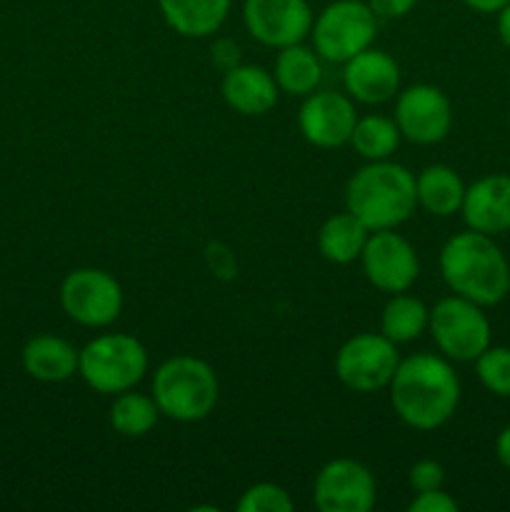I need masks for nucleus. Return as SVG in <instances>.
<instances>
[{
  "label": "nucleus",
  "mask_w": 510,
  "mask_h": 512,
  "mask_svg": "<svg viewBox=\"0 0 510 512\" xmlns=\"http://www.w3.org/2000/svg\"><path fill=\"white\" fill-rule=\"evenodd\" d=\"M395 415L413 430H438L460 405V380L448 358L415 353L400 360L388 385Z\"/></svg>",
  "instance_id": "f257e3e1"
},
{
  "label": "nucleus",
  "mask_w": 510,
  "mask_h": 512,
  "mask_svg": "<svg viewBox=\"0 0 510 512\" xmlns=\"http://www.w3.org/2000/svg\"><path fill=\"white\" fill-rule=\"evenodd\" d=\"M440 275L455 295L483 308L503 303L510 293V263L490 235L463 230L440 250Z\"/></svg>",
  "instance_id": "f03ea898"
},
{
  "label": "nucleus",
  "mask_w": 510,
  "mask_h": 512,
  "mask_svg": "<svg viewBox=\"0 0 510 512\" xmlns=\"http://www.w3.org/2000/svg\"><path fill=\"white\" fill-rule=\"evenodd\" d=\"M418 208L415 175L393 160H368L345 185V210L370 233L395 230Z\"/></svg>",
  "instance_id": "7ed1b4c3"
},
{
  "label": "nucleus",
  "mask_w": 510,
  "mask_h": 512,
  "mask_svg": "<svg viewBox=\"0 0 510 512\" xmlns=\"http://www.w3.org/2000/svg\"><path fill=\"white\" fill-rule=\"evenodd\" d=\"M218 375L193 355L168 358L153 375V400L160 415L175 423H198L218 405Z\"/></svg>",
  "instance_id": "20e7f679"
},
{
  "label": "nucleus",
  "mask_w": 510,
  "mask_h": 512,
  "mask_svg": "<svg viewBox=\"0 0 510 512\" xmlns=\"http://www.w3.org/2000/svg\"><path fill=\"white\" fill-rule=\"evenodd\" d=\"M148 373V350L135 335L105 333L80 350L78 375L100 395L133 390Z\"/></svg>",
  "instance_id": "39448f33"
},
{
  "label": "nucleus",
  "mask_w": 510,
  "mask_h": 512,
  "mask_svg": "<svg viewBox=\"0 0 510 512\" xmlns=\"http://www.w3.org/2000/svg\"><path fill=\"white\" fill-rule=\"evenodd\" d=\"M378 35V15L365 0H333L313 20L315 53L330 63H348L368 50Z\"/></svg>",
  "instance_id": "423d86ee"
},
{
  "label": "nucleus",
  "mask_w": 510,
  "mask_h": 512,
  "mask_svg": "<svg viewBox=\"0 0 510 512\" xmlns=\"http://www.w3.org/2000/svg\"><path fill=\"white\" fill-rule=\"evenodd\" d=\"M428 330L443 358L455 363H475L490 345V320L483 305L455 293L430 308Z\"/></svg>",
  "instance_id": "0eeeda50"
},
{
  "label": "nucleus",
  "mask_w": 510,
  "mask_h": 512,
  "mask_svg": "<svg viewBox=\"0 0 510 512\" xmlns=\"http://www.w3.org/2000/svg\"><path fill=\"white\" fill-rule=\"evenodd\" d=\"M123 288L100 268H78L60 285V305L73 323L83 328H108L123 313Z\"/></svg>",
  "instance_id": "6e6552de"
},
{
  "label": "nucleus",
  "mask_w": 510,
  "mask_h": 512,
  "mask_svg": "<svg viewBox=\"0 0 510 512\" xmlns=\"http://www.w3.org/2000/svg\"><path fill=\"white\" fill-rule=\"evenodd\" d=\"M398 345L383 333H358L335 353V375L353 393H375L388 388L398 370Z\"/></svg>",
  "instance_id": "1a4fd4ad"
},
{
  "label": "nucleus",
  "mask_w": 510,
  "mask_h": 512,
  "mask_svg": "<svg viewBox=\"0 0 510 512\" xmlns=\"http://www.w3.org/2000/svg\"><path fill=\"white\" fill-rule=\"evenodd\" d=\"M393 120L400 135L410 143L435 145L443 143L453 128V105L435 85H410L398 93Z\"/></svg>",
  "instance_id": "9d476101"
},
{
  "label": "nucleus",
  "mask_w": 510,
  "mask_h": 512,
  "mask_svg": "<svg viewBox=\"0 0 510 512\" xmlns=\"http://www.w3.org/2000/svg\"><path fill=\"white\" fill-rule=\"evenodd\" d=\"M363 273L380 293H405L420 275V260L408 238L395 230H375L365 243Z\"/></svg>",
  "instance_id": "9b49d317"
},
{
  "label": "nucleus",
  "mask_w": 510,
  "mask_h": 512,
  "mask_svg": "<svg viewBox=\"0 0 510 512\" xmlns=\"http://www.w3.org/2000/svg\"><path fill=\"white\" fill-rule=\"evenodd\" d=\"M308 0H245L243 23L265 48H288L303 43L313 28Z\"/></svg>",
  "instance_id": "f8f14e48"
},
{
  "label": "nucleus",
  "mask_w": 510,
  "mask_h": 512,
  "mask_svg": "<svg viewBox=\"0 0 510 512\" xmlns=\"http://www.w3.org/2000/svg\"><path fill=\"white\" fill-rule=\"evenodd\" d=\"M313 503L320 512H370L375 505V478L353 458L330 460L315 475Z\"/></svg>",
  "instance_id": "ddd939ff"
},
{
  "label": "nucleus",
  "mask_w": 510,
  "mask_h": 512,
  "mask_svg": "<svg viewBox=\"0 0 510 512\" xmlns=\"http://www.w3.org/2000/svg\"><path fill=\"white\" fill-rule=\"evenodd\" d=\"M355 120H358L355 100L348 93H335V90H315V93L305 95L298 110V125L303 138L323 150L350 143Z\"/></svg>",
  "instance_id": "4468645a"
},
{
  "label": "nucleus",
  "mask_w": 510,
  "mask_h": 512,
  "mask_svg": "<svg viewBox=\"0 0 510 512\" xmlns=\"http://www.w3.org/2000/svg\"><path fill=\"white\" fill-rule=\"evenodd\" d=\"M345 93L363 105H383L400 93V65L393 55L370 45L343 63Z\"/></svg>",
  "instance_id": "2eb2a0df"
},
{
  "label": "nucleus",
  "mask_w": 510,
  "mask_h": 512,
  "mask_svg": "<svg viewBox=\"0 0 510 512\" xmlns=\"http://www.w3.org/2000/svg\"><path fill=\"white\" fill-rule=\"evenodd\" d=\"M465 225L475 233L495 238L510 230V175L493 173L478 178L465 188L463 198Z\"/></svg>",
  "instance_id": "dca6fc26"
},
{
  "label": "nucleus",
  "mask_w": 510,
  "mask_h": 512,
  "mask_svg": "<svg viewBox=\"0 0 510 512\" xmlns=\"http://www.w3.org/2000/svg\"><path fill=\"white\" fill-rule=\"evenodd\" d=\"M223 100L240 115H265L278 103L280 88L273 73L260 65L238 63L225 70L220 83Z\"/></svg>",
  "instance_id": "f3484780"
},
{
  "label": "nucleus",
  "mask_w": 510,
  "mask_h": 512,
  "mask_svg": "<svg viewBox=\"0 0 510 512\" xmlns=\"http://www.w3.org/2000/svg\"><path fill=\"white\" fill-rule=\"evenodd\" d=\"M23 368L38 383H65L78 375L80 350L60 335H35L23 348Z\"/></svg>",
  "instance_id": "a211bd4d"
},
{
  "label": "nucleus",
  "mask_w": 510,
  "mask_h": 512,
  "mask_svg": "<svg viewBox=\"0 0 510 512\" xmlns=\"http://www.w3.org/2000/svg\"><path fill=\"white\" fill-rule=\"evenodd\" d=\"M233 0H158L163 20L183 38H210L223 28Z\"/></svg>",
  "instance_id": "6ab92c4d"
},
{
  "label": "nucleus",
  "mask_w": 510,
  "mask_h": 512,
  "mask_svg": "<svg viewBox=\"0 0 510 512\" xmlns=\"http://www.w3.org/2000/svg\"><path fill=\"white\" fill-rule=\"evenodd\" d=\"M465 188L468 185L463 183V178L450 165H428L415 178L418 205L428 210L430 215H438V218H450V215L460 213Z\"/></svg>",
  "instance_id": "aec40b11"
},
{
  "label": "nucleus",
  "mask_w": 510,
  "mask_h": 512,
  "mask_svg": "<svg viewBox=\"0 0 510 512\" xmlns=\"http://www.w3.org/2000/svg\"><path fill=\"white\" fill-rule=\"evenodd\" d=\"M273 78L278 83L280 93H288L293 98H305L315 93L323 80V65L315 48H308L303 43L280 48L278 58L273 65Z\"/></svg>",
  "instance_id": "412c9836"
},
{
  "label": "nucleus",
  "mask_w": 510,
  "mask_h": 512,
  "mask_svg": "<svg viewBox=\"0 0 510 512\" xmlns=\"http://www.w3.org/2000/svg\"><path fill=\"white\" fill-rule=\"evenodd\" d=\"M370 238V230L355 218L353 213H335L320 225L318 230V250L325 260L335 265H350L360 260L365 243Z\"/></svg>",
  "instance_id": "4be33fe9"
},
{
  "label": "nucleus",
  "mask_w": 510,
  "mask_h": 512,
  "mask_svg": "<svg viewBox=\"0 0 510 512\" xmlns=\"http://www.w3.org/2000/svg\"><path fill=\"white\" fill-rule=\"evenodd\" d=\"M428 320L430 308H425L423 300L408 295L405 290V293L390 295V300L385 303L383 313H380V333L393 340L395 345L413 343L428 330Z\"/></svg>",
  "instance_id": "5701e85b"
},
{
  "label": "nucleus",
  "mask_w": 510,
  "mask_h": 512,
  "mask_svg": "<svg viewBox=\"0 0 510 512\" xmlns=\"http://www.w3.org/2000/svg\"><path fill=\"white\" fill-rule=\"evenodd\" d=\"M108 418L110 428L123 435V438H143L158 425L160 410L155 405L153 395L125 390V393L115 395Z\"/></svg>",
  "instance_id": "b1692460"
},
{
  "label": "nucleus",
  "mask_w": 510,
  "mask_h": 512,
  "mask_svg": "<svg viewBox=\"0 0 510 512\" xmlns=\"http://www.w3.org/2000/svg\"><path fill=\"white\" fill-rule=\"evenodd\" d=\"M400 130L393 118L385 115H363L355 120V128L350 133V145L355 153L365 160H388L400 145Z\"/></svg>",
  "instance_id": "393cba45"
},
{
  "label": "nucleus",
  "mask_w": 510,
  "mask_h": 512,
  "mask_svg": "<svg viewBox=\"0 0 510 512\" xmlns=\"http://www.w3.org/2000/svg\"><path fill=\"white\" fill-rule=\"evenodd\" d=\"M475 373L485 390L498 398H510V348L488 345L475 358Z\"/></svg>",
  "instance_id": "a878e982"
},
{
  "label": "nucleus",
  "mask_w": 510,
  "mask_h": 512,
  "mask_svg": "<svg viewBox=\"0 0 510 512\" xmlns=\"http://www.w3.org/2000/svg\"><path fill=\"white\" fill-rule=\"evenodd\" d=\"M293 508L295 503L288 490L275 483L250 485L238 500L240 512H290Z\"/></svg>",
  "instance_id": "bb28decb"
},
{
  "label": "nucleus",
  "mask_w": 510,
  "mask_h": 512,
  "mask_svg": "<svg viewBox=\"0 0 510 512\" xmlns=\"http://www.w3.org/2000/svg\"><path fill=\"white\" fill-rule=\"evenodd\" d=\"M445 470L438 460H418L408 473V485L413 493H428V490L443 488Z\"/></svg>",
  "instance_id": "cd10ccee"
},
{
  "label": "nucleus",
  "mask_w": 510,
  "mask_h": 512,
  "mask_svg": "<svg viewBox=\"0 0 510 512\" xmlns=\"http://www.w3.org/2000/svg\"><path fill=\"white\" fill-rule=\"evenodd\" d=\"M458 508V500L445 493L443 488L428 490V493H415V498L408 505L410 512H458Z\"/></svg>",
  "instance_id": "c85d7f7f"
},
{
  "label": "nucleus",
  "mask_w": 510,
  "mask_h": 512,
  "mask_svg": "<svg viewBox=\"0 0 510 512\" xmlns=\"http://www.w3.org/2000/svg\"><path fill=\"white\" fill-rule=\"evenodd\" d=\"M365 3L378 15V20H398L405 18L418 0H365Z\"/></svg>",
  "instance_id": "c756f323"
},
{
  "label": "nucleus",
  "mask_w": 510,
  "mask_h": 512,
  "mask_svg": "<svg viewBox=\"0 0 510 512\" xmlns=\"http://www.w3.org/2000/svg\"><path fill=\"white\" fill-rule=\"evenodd\" d=\"M213 60H215V65H220L225 73V70H230L233 65L240 63L238 45H235L233 40H218V43L213 45Z\"/></svg>",
  "instance_id": "7c9ffc66"
},
{
  "label": "nucleus",
  "mask_w": 510,
  "mask_h": 512,
  "mask_svg": "<svg viewBox=\"0 0 510 512\" xmlns=\"http://www.w3.org/2000/svg\"><path fill=\"white\" fill-rule=\"evenodd\" d=\"M495 458L505 470H510V425L500 430L498 438H495Z\"/></svg>",
  "instance_id": "2f4dec72"
},
{
  "label": "nucleus",
  "mask_w": 510,
  "mask_h": 512,
  "mask_svg": "<svg viewBox=\"0 0 510 512\" xmlns=\"http://www.w3.org/2000/svg\"><path fill=\"white\" fill-rule=\"evenodd\" d=\"M463 3L468 5L470 10H475V13H498V10H503L510 0H463Z\"/></svg>",
  "instance_id": "473e14b6"
},
{
  "label": "nucleus",
  "mask_w": 510,
  "mask_h": 512,
  "mask_svg": "<svg viewBox=\"0 0 510 512\" xmlns=\"http://www.w3.org/2000/svg\"><path fill=\"white\" fill-rule=\"evenodd\" d=\"M498 38L505 48H510V3L503 10H498Z\"/></svg>",
  "instance_id": "72a5a7b5"
},
{
  "label": "nucleus",
  "mask_w": 510,
  "mask_h": 512,
  "mask_svg": "<svg viewBox=\"0 0 510 512\" xmlns=\"http://www.w3.org/2000/svg\"><path fill=\"white\" fill-rule=\"evenodd\" d=\"M508 78H510V73H508Z\"/></svg>",
  "instance_id": "f704fd0d"
},
{
  "label": "nucleus",
  "mask_w": 510,
  "mask_h": 512,
  "mask_svg": "<svg viewBox=\"0 0 510 512\" xmlns=\"http://www.w3.org/2000/svg\"><path fill=\"white\" fill-rule=\"evenodd\" d=\"M508 120H510V118H508Z\"/></svg>",
  "instance_id": "c9c22d12"
}]
</instances>
